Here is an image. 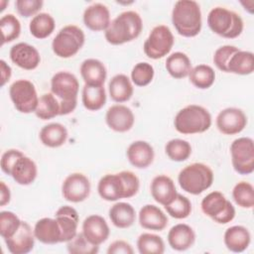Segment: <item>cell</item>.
Returning <instances> with one entry per match:
<instances>
[{
    "label": "cell",
    "mask_w": 254,
    "mask_h": 254,
    "mask_svg": "<svg viewBox=\"0 0 254 254\" xmlns=\"http://www.w3.org/2000/svg\"><path fill=\"white\" fill-rule=\"evenodd\" d=\"M37 240L44 244H57L62 242V230L56 218L44 217L39 219L34 226Z\"/></svg>",
    "instance_id": "24"
},
{
    "label": "cell",
    "mask_w": 254,
    "mask_h": 254,
    "mask_svg": "<svg viewBox=\"0 0 254 254\" xmlns=\"http://www.w3.org/2000/svg\"><path fill=\"white\" fill-rule=\"evenodd\" d=\"M174 35L166 25H158L152 29L144 42L145 55L152 60H159L167 56L174 46Z\"/></svg>",
    "instance_id": "11"
},
{
    "label": "cell",
    "mask_w": 254,
    "mask_h": 254,
    "mask_svg": "<svg viewBox=\"0 0 254 254\" xmlns=\"http://www.w3.org/2000/svg\"><path fill=\"white\" fill-rule=\"evenodd\" d=\"M247 125V116L236 107H227L216 116V127L224 135H235L244 130Z\"/></svg>",
    "instance_id": "15"
},
{
    "label": "cell",
    "mask_w": 254,
    "mask_h": 254,
    "mask_svg": "<svg viewBox=\"0 0 254 254\" xmlns=\"http://www.w3.org/2000/svg\"><path fill=\"white\" fill-rule=\"evenodd\" d=\"M112 224L117 228H128L136 220L135 208L128 202L119 201L114 203L108 211Z\"/></svg>",
    "instance_id": "30"
},
{
    "label": "cell",
    "mask_w": 254,
    "mask_h": 254,
    "mask_svg": "<svg viewBox=\"0 0 254 254\" xmlns=\"http://www.w3.org/2000/svg\"><path fill=\"white\" fill-rule=\"evenodd\" d=\"M0 69H1V86H4L8 82L12 75V69L10 65L4 61H0Z\"/></svg>",
    "instance_id": "49"
},
{
    "label": "cell",
    "mask_w": 254,
    "mask_h": 254,
    "mask_svg": "<svg viewBox=\"0 0 254 254\" xmlns=\"http://www.w3.org/2000/svg\"><path fill=\"white\" fill-rule=\"evenodd\" d=\"M10 60L20 68L33 70L41 63V56L38 50L27 43H18L10 49Z\"/></svg>",
    "instance_id": "17"
},
{
    "label": "cell",
    "mask_w": 254,
    "mask_h": 254,
    "mask_svg": "<svg viewBox=\"0 0 254 254\" xmlns=\"http://www.w3.org/2000/svg\"><path fill=\"white\" fill-rule=\"evenodd\" d=\"M0 29L3 36L2 45L13 42L21 34V23L13 14H6L0 19Z\"/></svg>",
    "instance_id": "41"
},
{
    "label": "cell",
    "mask_w": 254,
    "mask_h": 254,
    "mask_svg": "<svg viewBox=\"0 0 254 254\" xmlns=\"http://www.w3.org/2000/svg\"><path fill=\"white\" fill-rule=\"evenodd\" d=\"M150 190L155 201L163 206L171 203L178 194L174 181L166 175L156 176L152 180Z\"/></svg>",
    "instance_id": "22"
},
{
    "label": "cell",
    "mask_w": 254,
    "mask_h": 254,
    "mask_svg": "<svg viewBox=\"0 0 254 254\" xmlns=\"http://www.w3.org/2000/svg\"><path fill=\"white\" fill-rule=\"evenodd\" d=\"M1 170L21 186H29L34 183L38 175L36 163L23 152L17 149H9L2 154Z\"/></svg>",
    "instance_id": "2"
},
{
    "label": "cell",
    "mask_w": 254,
    "mask_h": 254,
    "mask_svg": "<svg viewBox=\"0 0 254 254\" xmlns=\"http://www.w3.org/2000/svg\"><path fill=\"white\" fill-rule=\"evenodd\" d=\"M108 254H133L134 249L131 244L124 240H115L107 248Z\"/></svg>",
    "instance_id": "48"
},
{
    "label": "cell",
    "mask_w": 254,
    "mask_h": 254,
    "mask_svg": "<svg viewBox=\"0 0 254 254\" xmlns=\"http://www.w3.org/2000/svg\"><path fill=\"white\" fill-rule=\"evenodd\" d=\"M140 188L139 178L131 171L103 176L97 185L99 196L106 201H117L137 194Z\"/></svg>",
    "instance_id": "1"
},
{
    "label": "cell",
    "mask_w": 254,
    "mask_h": 254,
    "mask_svg": "<svg viewBox=\"0 0 254 254\" xmlns=\"http://www.w3.org/2000/svg\"><path fill=\"white\" fill-rule=\"evenodd\" d=\"M211 123L212 119L208 110L196 104L184 107L174 119L175 129L184 135L203 133L210 128Z\"/></svg>",
    "instance_id": "6"
},
{
    "label": "cell",
    "mask_w": 254,
    "mask_h": 254,
    "mask_svg": "<svg viewBox=\"0 0 254 254\" xmlns=\"http://www.w3.org/2000/svg\"><path fill=\"white\" fill-rule=\"evenodd\" d=\"M81 232L88 242L99 246L108 239L110 229L101 215L91 214L83 220Z\"/></svg>",
    "instance_id": "19"
},
{
    "label": "cell",
    "mask_w": 254,
    "mask_h": 254,
    "mask_svg": "<svg viewBox=\"0 0 254 254\" xmlns=\"http://www.w3.org/2000/svg\"><path fill=\"white\" fill-rule=\"evenodd\" d=\"M213 178V172L207 165L192 163L181 170L178 183L186 192L197 195L211 187Z\"/></svg>",
    "instance_id": "7"
},
{
    "label": "cell",
    "mask_w": 254,
    "mask_h": 254,
    "mask_svg": "<svg viewBox=\"0 0 254 254\" xmlns=\"http://www.w3.org/2000/svg\"><path fill=\"white\" fill-rule=\"evenodd\" d=\"M35 239L34 229H32L28 222L22 220V223L16 233L4 241L10 253L27 254L33 250L35 246Z\"/></svg>",
    "instance_id": "18"
},
{
    "label": "cell",
    "mask_w": 254,
    "mask_h": 254,
    "mask_svg": "<svg viewBox=\"0 0 254 254\" xmlns=\"http://www.w3.org/2000/svg\"><path fill=\"white\" fill-rule=\"evenodd\" d=\"M85 36L83 31L75 25H66L62 28L52 42L54 54L62 59L75 56L83 47Z\"/></svg>",
    "instance_id": "9"
},
{
    "label": "cell",
    "mask_w": 254,
    "mask_h": 254,
    "mask_svg": "<svg viewBox=\"0 0 254 254\" xmlns=\"http://www.w3.org/2000/svg\"><path fill=\"white\" fill-rule=\"evenodd\" d=\"M79 82L77 77L68 71H59L51 79V92L60 101V115H67L77 105Z\"/></svg>",
    "instance_id": "5"
},
{
    "label": "cell",
    "mask_w": 254,
    "mask_h": 254,
    "mask_svg": "<svg viewBox=\"0 0 254 254\" xmlns=\"http://www.w3.org/2000/svg\"><path fill=\"white\" fill-rule=\"evenodd\" d=\"M143 29L141 16L135 11H124L113 19L104 32L107 43L118 46L137 39Z\"/></svg>",
    "instance_id": "3"
},
{
    "label": "cell",
    "mask_w": 254,
    "mask_h": 254,
    "mask_svg": "<svg viewBox=\"0 0 254 254\" xmlns=\"http://www.w3.org/2000/svg\"><path fill=\"white\" fill-rule=\"evenodd\" d=\"M155 70L151 64L141 62L136 64L131 70V81L136 86H146L150 84L154 78Z\"/></svg>",
    "instance_id": "42"
},
{
    "label": "cell",
    "mask_w": 254,
    "mask_h": 254,
    "mask_svg": "<svg viewBox=\"0 0 254 254\" xmlns=\"http://www.w3.org/2000/svg\"><path fill=\"white\" fill-rule=\"evenodd\" d=\"M22 220L12 211L3 210L0 212V235L5 240L12 237L19 229Z\"/></svg>",
    "instance_id": "44"
},
{
    "label": "cell",
    "mask_w": 254,
    "mask_h": 254,
    "mask_svg": "<svg viewBox=\"0 0 254 254\" xmlns=\"http://www.w3.org/2000/svg\"><path fill=\"white\" fill-rule=\"evenodd\" d=\"M81 101L85 109L97 111L106 103V91L104 85L84 84L81 92Z\"/></svg>",
    "instance_id": "33"
},
{
    "label": "cell",
    "mask_w": 254,
    "mask_h": 254,
    "mask_svg": "<svg viewBox=\"0 0 254 254\" xmlns=\"http://www.w3.org/2000/svg\"><path fill=\"white\" fill-rule=\"evenodd\" d=\"M56 22L49 13H39L32 18L29 24V30L33 37L43 40L52 35L55 31Z\"/></svg>",
    "instance_id": "35"
},
{
    "label": "cell",
    "mask_w": 254,
    "mask_h": 254,
    "mask_svg": "<svg viewBox=\"0 0 254 254\" xmlns=\"http://www.w3.org/2000/svg\"><path fill=\"white\" fill-rule=\"evenodd\" d=\"M207 25L216 35L225 39H235L243 32L242 18L234 11L215 7L207 15Z\"/></svg>",
    "instance_id": "8"
},
{
    "label": "cell",
    "mask_w": 254,
    "mask_h": 254,
    "mask_svg": "<svg viewBox=\"0 0 254 254\" xmlns=\"http://www.w3.org/2000/svg\"><path fill=\"white\" fill-rule=\"evenodd\" d=\"M11 191L8 186L4 182L0 183V205L5 206L10 202Z\"/></svg>",
    "instance_id": "50"
},
{
    "label": "cell",
    "mask_w": 254,
    "mask_h": 254,
    "mask_svg": "<svg viewBox=\"0 0 254 254\" xmlns=\"http://www.w3.org/2000/svg\"><path fill=\"white\" fill-rule=\"evenodd\" d=\"M239 50H240L239 48L231 45L221 46L213 54V59H212L213 64L219 70L223 72H227V64L231 57Z\"/></svg>",
    "instance_id": "46"
},
{
    "label": "cell",
    "mask_w": 254,
    "mask_h": 254,
    "mask_svg": "<svg viewBox=\"0 0 254 254\" xmlns=\"http://www.w3.org/2000/svg\"><path fill=\"white\" fill-rule=\"evenodd\" d=\"M137 249L140 254H163L165 243L162 237L153 233H142L137 239Z\"/></svg>",
    "instance_id": "38"
},
{
    "label": "cell",
    "mask_w": 254,
    "mask_h": 254,
    "mask_svg": "<svg viewBox=\"0 0 254 254\" xmlns=\"http://www.w3.org/2000/svg\"><path fill=\"white\" fill-rule=\"evenodd\" d=\"M82 20L85 27L93 32H105L111 23L109 9L102 3L89 5L83 12Z\"/></svg>",
    "instance_id": "20"
},
{
    "label": "cell",
    "mask_w": 254,
    "mask_h": 254,
    "mask_svg": "<svg viewBox=\"0 0 254 254\" xmlns=\"http://www.w3.org/2000/svg\"><path fill=\"white\" fill-rule=\"evenodd\" d=\"M67 136L68 133L66 128L58 122L45 125L39 134L43 145L49 148H59L63 146L66 142Z\"/></svg>",
    "instance_id": "31"
},
{
    "label": "cell",
    "mask_w": 254,
    "mask_h": 254,
    "mask_svg": "<svg viewBox=\"0 0 254 254\" xmlns=\"http://www.w3.org/2000/svg\"><path fill=\"white\" fill-rule=\"evenodd\" d=\"M164 207L168 214L176 219L187 218L191 212L190 200L181 193H178L174 200Z\"/></svg>",
    "instance_id": "43"
},
{
    "label": "cell",
    "mask_w": 254,
    "mask_h": 254,
    "mask_svg": "<svg viewBox=\"0 0 254 254\" xmlns=\"http://www.w3.org/2000/svg\"><path fill=\"white\" fill-rule=\"evenodd\" d=\"M139 224L144 229L162 231L168 225V217L165 212L154 204L144 205L138 214Z\"/></svg>",
    "instance_id": "25"
},
{
    "label": "cell",
    "mask_w": 254,
    "mask_h": 254,
    "mask_svg": "<svg viewBox=\"0 0 254 254\" xmlns=\"http://www.w3.org/2000/svg\"><path fill=\"white\" fill-rule=\"evenodd\" d=\"M232 197L235 203L242 207L250 209L254 206V188L248 182L237 183L232 190Z\"/></svg>",
    "instance_id": "40"
},
{
    "label": "cell",
    "mask_w": 254,
    "mask_h": 254,
    "mask_svg": "<svg viewBox=\"0 0 254 254\" xmlns=\"http://www.w3.org/2000/svg\"><path fill=\"white\" fill-rule=\"evenodd\" d=\"M105 122L111 130L124 133L132 129L135 122V116L133 111L126 105L114 104L107 109Z\"/></svg>",
    "instance_id": "16"
},
{
    "label": "cell",
    "mask_w": 254,
    "mask_h": 254,
    "mask_svg": "<svg viewBox=\"0 0 254 254\" xmlns=\"http://www.w3.org/2000/svg\"><path fill=\"white\" fill-rule=\"evenodd\" d=\"M60 110L59 99L52 92H48L40 96L35 114L39 119L50 120L60 115Z\"/></svg>",
    "instance_id": "36"
},
{
    "label": "cell",
    "mask_w": 254,
    "mask_h": 254,
    "mask_svg": "<svg viewBox=\"0 0 254 254\" xmlns=\"http://www.w3.org/2000/svg\"><path fill=\"white\" fill-rule=\"evenodd\" d=\"M62 230V242H67L77 234L79 216L77 211L69 205L61 206L55 214Z\"/></svg>",
    "instance_id": "23"
},
{
    "label": "cell",
    "mask_w": 254,
    "mask_h": 254,
    "mask_svg": "<svg viewBox=\"0 0 254 254\" xmlns=\"http://www.w3.org/2000/svg\"><path fill=\"white\" fill-rule=\"evenodd\" d=\"M223 241L229 251L241 253L248 248L251 242V235L246 227L242 225H233L225 230Z\"/></svg>",
    "instance_id": "27"
},
{
    "label": "cell",
    "mask_w": 254,
    "mask_h": 254,
    "mask_svg": "<svg viewBox=\"0 0 254 254\" xmlns=\"http://www.w3.org/2000/svg\"><path fill=\"white\" fill-rule=\"evenodd\" d=\"M0 4H2L1 11H3L5 9V4H9V2L8 1H0Z\"/></svg>",
    "instance_id": "51"
},
{
    "label": "cell",
    "mask_w": 254,
    "mask_h": 254,
    "mask_svg": "<svg viewBox=\"0 0 254 254\" xmlns=\"http://www.w3.org/2000/svg\"><path fill=\"white\" fill-rule=\"evenodd\" d=\"M165 152L170 160L175 162H184L191 155V146L186 140L172 139L167 142Z\"/></svg>",
    "instance_id": "39"
},
{
    "label": "cell",
    "mask_w": 254,
    "mask_h": 254,
    "mask_svg": "<svg viewBox=\"0 0 254 254\" xmlns=\"http://www.w3.org/2000/svg\"><path fill=\"white\" fill-rule=\"evenodd\" d=\"M108 92L113 101L123 103L130 100L134 92V87L131 79L126 74L118 73L109 80Z\"/></svg>",
    "instance_id": "29"
},
{
    "label": "cell",
    "mask_w": 254,
    "mask_h": 254,
    "mask_svg": "<svg viewBox=\"0 0 254 254\" xmlns=\"http://www.w3.org/2000/svg\"><path fill=\"white\" fill-rule=\"evenodd\" d=\"M201 211L214 222L226 224L235 217V208L225 195L217 190L206 194L200 202Z\"/></svg>",
    "instance_id": "10"
},
{
    "label": "cell",
    "mask_w": 254,
    "mask_h": 254,
    "mask_svg": "<svg viewBox=\"0 0 254 254\" xmlns=\"http://www.w3.org/2000/svg\"><path fill=\"white\" fill-rule=\"evenodd\" d=\"M231 163L239 175H250L254 171V142L249 137L235 139L230 145Z\"/></svg>",
    "instance_id": "13"
},
{
    "label": "cell",
    "mask_w": 254,
    "mask_h": 254,
    "mask_svg": "<svg viewBox=\"0 0 254 254\" xmlns=\"http://www.w3.org/2000/svg\"><path fill=\"white\" fill-rule=\"evenodd\" d=\"M91 186L88 178L81 173L68 175L62 185V194L64 198L70 202H81L90 193Z\"/></svg>",
    "instance_id": "14"
},
{
    "label": "cell",
    "mask_w": 254,
    "mask_h": 254,
    "mask_svg": "<svg viewBox=\"0 0 254 254\" xmlns=\"http://www.w3.org/2000/svg\"><path fill=\"white\" fill-rule=\"evenodd\" d=\"M254 70V56L252 52L241 51L236 52L227 64V72L248 75Z\"/></svg>",
    "instance_id": "34"
},
{
    "label": "cell",
    "mask_w": 254,
    "mask_h": 254,
    "mask_svg": "<svg viewBox=\"0 0 254 254\" xmlns=\"http://www.w3.org/2000/svg\"><path fill=\"white\" fill-rule=\"evenodd\" d=\"M129 163L137 169H146L154 161L155 152L153 147L146 141L138 140L131 143L126 151Z\"/></svg>",
    "instance_id": "21"
},
{
    "label": "cell",
    "mask_w": 254,
    "mask_h": 254,
    "mask_svg": "<svg viewBox=\"0 0 254 254\" xmlns=\"http://www.w3.org/2000/svg\"><path fill=\"white\" fill-rule=\"evenodd\" d=\"M167 238L172 249L176 251H186L193 245L195 233L190 225L178 223L169 230Z\"/></svg>",
    "instance_id": "26"
},
{
    "label": "cell",
    "mask_w": 254,
    "mask_h": 254,
    "mask_svg": "<svg viewBox=\"0 0 254 254\" xmlns=\"http://www.w3.org/2000/svg\"><path fill=\"white\" fill-rule=\"evenodd\" d=\"M172 23L179 35L186 38L197 36L202 26L198 3L193 0L177 1L172 11Z\"/></svg>",
    "instance_id": "4"
},
{
    "label": "cell",
    "mask_w": 254,
    "mask_h": 254,
    "mask_svg": "<svg viewBox=\"0 0 254 254\" xmlns=\"http://www.w3.org/2000/svg\"><path fill=\"white\" fill-rule=\"evenodd\" d=\"M43 5L44 2L42 0H17L15 2L18 14L25 18H29L39 14Z\"/></svg>",
    "instance_id": "47"
},
{
    "label": "cell",
    "mask_w": 254,
    "mask_h": 254,
    "mask_svg": "<svg viewBox=\"0 0 254 254\" xmlns=\"http://www.w3.org/2000/svg\"><path fill=\"white\" fill-rule=\"evenodd\" d=\"M79 71L84 84L104 85L107 70L101 61L97 59H86L81 63Z\"/></svg>",
    "instance_id": "28"
},
{
    "label": "cell",
    "mask_w": 254,
    "mask_h": 254,
    "mask_svg": "<svg viewBox=\"0 0 254 254\" xmlns=\"http://www.w3.org/2000/svg\"><path fill=\"white\" fill-rule=\"evenodd\" d=\"M190 81L198 89L209 88L215 80V71L210 65L197 64L193 66L189 74Z\"/></svg>",
    "instance_id": "37"
},
{
    "label": "cell",
    "mask_w": 254,
    "mask_h": 254,
    "mask_svg": "<svg viewBox=\"0 0 254 254\" xmlns=\"http://www.w3.org/2000/svg\"><path fill=\"white\" fill-rule=\"evenodd\" d=\"M9 95L14 107L24 114L35 112L40 98L34 83L28 79L15 80L9 87Z\"/></svg>",
    "instance_id": "12"
},
{
    "label": "cell",
    "mask_w": 254,
    "mask_h": 254,
    "mask_svg": "<svg viewBox=\"0 0 254 254\" xmlns=\"http://www.w3.org/2000/svg\"><path fill=\"white\" fill-rule=\"evenodd\" d=\"M66 249L71 254H95L98 252L99 246L88 242L82 232H80L66 242Z\"/></svg>",
    "instance_id": "45"
},
{
    "label": "cell",
    "mask_w": 254,
    "mask_h": 254,
    "mask_svg": "<svg viewBox=\"0 0 254 254\" xmlns=\"http://www.w3.org/2000/svg\"><path fill=\"white\" fill-rule=\"evenodd\" d=\"M165 66L169 74L176 79L189 76L192 68L190 58L182 52H175L171 54L166 60Z\"/></svg>",
    "instance_id": "32"
}]
</instances>
